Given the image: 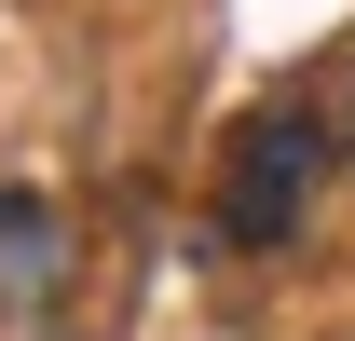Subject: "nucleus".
I'll list each match as a JSON object with an SVG mask.
<instances>
[{
	"label": "nucleus",
	"instance_id": "nucleus-1",
	"mask_svg": "<svg viewBox=\"0 0 355 341\" xmlns=\"http://www.w3.org/2000/svg\"><path fill=\"white\" fill-rule=\"evenodd\" d=\"M301 205H314V123L301 110H260L232 137V164H219V232L232 246H287Z\"/></svg>",
	"mask_w": 355,
	"mask_h": 341
},
{
	"label": "nucleus",
	"instance_id": "nucleus-2",
	"mask_svg": "<svg viewBox=\"0 0 355 341\" xmlns=\"http://www.w3.org/2000/svg\"><path fill=\"white\" fill-rule=\"evenodd\" d=\"M342 150H355V82H342Z\"/></svg>",
	"mask_w": 355,
	"mask_h": 341
}]
</instances>
